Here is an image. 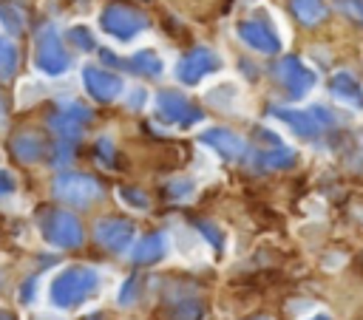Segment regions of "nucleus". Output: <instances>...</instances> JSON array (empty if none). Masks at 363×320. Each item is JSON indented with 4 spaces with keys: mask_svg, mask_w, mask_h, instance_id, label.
Instances as JSON below:
<instances>
[{
    "mask_svg": "<svg viewBox=\"0 0 363 320\" xmlns=\"http://www.w3.org/2000/svg\"><path fill=\"white\" fill-rule=\"evenodd\" d=\"M40 232L51 246H60V249H74L82 244V227L65 210H48L40 218Z\"/></svg>",
    "mask_w": 363,
    "mask_h": 320,
    "instance_id": "obj_5",
    "label": "nucleus"
},
{
    "mask_svg": "<svg viewBox=\"0 0 363 320\" xmlns=\"http://www.w3.org/2000/svg\"><path fill=\"white\" fill-rule=\"evenodd\" d=\"M199 314H201V309L196 300H179L170 309V320H199Z\"/></svg>",
    "mask_w": 363,
    "mask_h": 320,
    "instance_id": "obj_25",
    "label": "nucleus"
},
{
    "mask_svg": "<svg viewBox=\"0 0 363 320\" xmlns=\"http://www.w3.org/2000/svg\"><path fill=\"white\" fill-rule=\"evenodd\" d=\"M156 116L167 125H176V127H190V125L201 122V110L187 96H182L179 91H159L156 93Z\"/></svg>",
    "mask_w": 363,
    "mask_h": 320,
    "instance_id": "obj_8",
    "label": "nucleus"
},
{
    "mask_svg": "<svg viewBox=\"0 0 363 320\" xmlns=\"http://www.w3.org/2000/svg\"><path fill=\"white\" fill-rule=\"evenodd\" d=\"M264 136H267V144L255 153V167H261V170H281V167H289V164L295 161L292 147H286L275 133H267V130H264Z\"/></svg>",
    "mask_w": 363,
    "mask_h": 320,
    "instance_id": "obj_16",
    "label": "nucleus"
},
{
    "mask_svg": "<svg viewBox=\"0 0 363 320\" xmlns=\"http://www.w3.org/2000/svg\"><path fill=\"white\" fill-rule=\"evenodd\" d=\"M164 249H167L164 235H162V232H150V235H145V238L133 246V261H136V263H153V261H159V258L164 255Z\"/></svg>",
    "mask_w": 363,
    "mask_h": 320,
    "instance_id": "obj_18",
    "label": "nucleus"
},
{
    "mask_svg": "<svg viewBox=\"0 0 363 320\" xmlns=\"http://www.w3.org/2000/svg\"><path fill=\"white\" fill-rule=\"evenodd\" d=\"M235 34H238V40H241L247 48H252V51H258V54H278V51H281V37H278L275 28H272L267 20H261V17L238 20V23H235Z\"/></svg>",
    "mask_w": 363,
    "mask_h": 320,
    "instance_id": "obj_9",
    "label": "nucleus"
},
{
    "mask_svg": "<svg viewBox=\"0 0 363 320\" xmlns=\"http://www.w3.org/2000/svg\"><path fill=\"white\" fill-rule=\"evenodd\" d=\"M275 82L286 91L289 99H303L315 88L318 76L301 57H281L275 62Z\"/></svg>",
    "mask_w": 363,
    "mask_h": 320,
    "instance_id": "obj_4",
    "label": "nucleus"
},
{
    "mask_svg": "<svg viewBox=\"0 0 363 320\" xmlns=\"http://www.w3.org/2000/svg\"><path fill=\"white\" fill-rule=\"evenodd\" d=\"M17 62H20V51H17V45H14L9 37L0 34V79L14 76Z\"/></svg>",
    "mask_w": 363,
    "mask_h": 320,
    "instance_id": "obj_22",
    "label": "nucleus"
},
{
    "mask_svg": "<svg viewBox=\"0 0 363 320\" xmlns=\"http://www.w3.org/2000/svg\"><path fill=\"white\" fill-rule=\"evenodd\" d=\"M14 187H17V184H14V176H11L9 170H0V198H3V195H11Z\"/></svg>",
    "mask_w": 363,
    "mask_h": 320,
    "instance_id": "obj_28",
    "label": "nucleus"
},
{
    "mask_svg": "<svg viewBox=\"0 0 363 320\" xmlns=\"http://www.w3.org/2000/svg\"><path fill=\"white\" fill-rule=\"evenodd\" d=\"M258 320H267V317H258Z\"/></svg>",
    "mask_w": 363,
    "mask_h": 320,
    "instance_id": "obj_35",
    "label": "nucleus"
},
{
    "mask_svg": "<svg viewBox=\"0 0 363 320\" xmlns=\"http://www.w3.org/2000/svg\"><path fill=\"white\" fill-rule=\"evenodd\" d=\"M0 23H3L6 31L17 34V31H23V25H26V11H23L17 3H3V6H0Z\"/></svg>",
    "mask_w": 363,
    "mask_h": 320,
    "instance_id": "obj_23",
    "label": "nucleus"
},
{
    "mask_svg": "<svg viewBox=\"0 0 363 320\" xmlns=\"http://www.w3.org/2000/svg\"><path fill=\"white\" fill-rule=\"evenodd\" d=\"M11 147H14V156L20 161H37L45 153V142L37 133H20V136H14L11 139Z\"/></svg>",
    "mask_w": 363,
    "mask_h": 320,
    "instance_id": "obj_19",
    "label": "nucleus"
},
{
    "mask_svg": "<svg viewBox=\"0 0 363 320\" xmlns=\"http://www.w3.org/2000/svg\"><path fill=\"white\" fill-rule=\"evenodd\" d=\"M335 8L352 20V23H363V0H335Z\"/></svg>",
    "mask_w": 363,
    "mask_h": 320,
    "instance_id": "obj_26",
    "label": "nucleus"
},
{
    "mask_svg": "<svg viewBox=\"0 0 363 320\" xmlns=\"http://www.w3.org/2000/svg\"><path fill=\"white\" fill-rule=\"evenodd\" d=\"M329 93L340 105H346L352 110H363V85H360V79L352 71H346V68L335 71L329 76Z\"/></svg>",
    "mask_w": 363,
    "mask_h": 320,
    "instance_id": "obj_14",
    "label": "nucleus"
},
{
    "mask_svg": "<svg viewBox=\"0 0 363 320\" xmlns=\"http://www.w3.org/2000/svg\"><path fill=\"white\" fill-rule=\"evenodd\" d=\"M199 229L207 235V241L213 244V246H221V235H218V229H213L210 224H204V221H199Z\"/></svg>",
    "mask_w": 363,
    "mask_h": 320,
    "instance_id": "obj_29",
    "label": "nucleus"
},
{
    "mask_svg": "<svg viewBox=\"0 0 363 320\" xmlns=\"http://www.w3.org/2000/svg\"><path fill=\"white\" fill-rule=\"evenodd\" d=\"M99 25L108 37H113L119 42H130L150 25V20L142 8H133V6H125V3H111V6L102 8Z\"/></svg>",
    "mask_w": 363,
    "mask_h": 320,
    "instance_id": "obj_2",
    "label": "nucleus"
},
{
    "mask_svg": "<svg viewBox=\"0 0 363 320\" xmlns=\"http://www.w3.org/2000/svg\"><path fill=\"white\" fill-rule=\"evenodd\" d=\"M125 65H128L130 71H136L139 76H162V71H164V59H162V54L153 51V48H136V51L128 57Z\"/></svg>",
    "mask_w": 363,
    "mask_h": 320,
    "instance_id": "obj_17",
    "label": "nucleus"
},
{
    "mask_svg": "<svg viewBox=\"0 0 363 320\" xmlns=\"http://www.w3.org/2000/svg\"><path fill=\"white\" fill-rule=\"evenodd\" d=\"M0 320H14V317H11V314H3V312H0Z\"/></svg>",
    "mask_w": 363,
    "mask_h": 320,
    "instance_id": "obj_33",
    "label": "nucleus"
},
{
    "mask_svg": "<svg viewBox=\"0 0 363 320\" xmlns=\"http://www.w3.org/2000/svg\"><path fill=\"white\" fill-rule=\"evenodd\" d=\"M238 99H241V88L233 79H224V82H218V85H213L207 91V102L221 108V110H233Z\"/></svg>",
    "mask_w": 363,
    "mask_h": 320,
    "instance_id": "obj_20",
    "label": "nucleus"
},
{
    "mask_svg": "<svg viewBox=\"0 0 363 320\" xmlns=\"http://www.w3.org/2000/svg\"><path fill=\"white\" fill-rule=\"evenodd\" d=\"M289 8L303 25H315L326 17V0H289Z\"/></svg>",
    "mask_w": 363,
    "mask_h": 320,
    "instance_id": "obj_21",
    "label": "nucleus"
},
{
    "mask_svg": "<svg viewBox=\"0 0 363 320\" xmlns=\"http://www.w3.org/2000/svg\"><path fill=\"white\" fill-rule=\"evenodd\" d=\"M130 108H142L145 105V91L142 88H136V91H130V102H128Z\"/></svg>",
    "mask_w": 363,
    "mask_h": 320,
    "instance_id": "obj_31",
    "label": "nucleus"
},
{
    "mask_svg": "<svg viewBox=\"0 0 363 320\" xmlns=\"http://www.w3.org/2000/svg\"><path fill=\"white\" fill-rule=\"evenodd\" d=\"M272 116L275 119H281L295 136H301V139H318L320 136V130L326 127L323 125V119H320V113H318V108H309V110H292V108H275L272 110Z\"/></svg>",
    "mask_w": 363,
    "mask_h": 320,
    "instance_id": "obj_12",
    "label": "nucleus"
},
{
    "mask_svg": "<svg viewBox=\"0 0 363 320\" xmlns=\"http://www.w3.org/2000/svg\"><path fill=\"white\" fill-rule=\"evenodd\" d=\"M34 65L45 76H62L71 68V57L54 25H43L34 37Z\"/></svg>",
    "mask_w": 363,
    "mask_h": 320,
    "instance_id": "obj_3",
    "label": "nucleus"
},
{
    "mask_svg": "<svg viewBox=\"0 0 363 320\" xmlns=\"http://www.w3.org/2000/svg\"><path fill=\"white\" fill-rule=\"evenodd\" d=\"M201 144H207L210 150H216L221 159H241L247 144L238 133L227 130V127H207L201 133Z\"/></svg>",
    "mask_w": 363,
    "mask_h": 320,
    "instance_id": "obj_15",
    "label": "nucleus"
},
{
    "mask_svg": "<svg viewBox=\"0 0 363 320\" xmlns=\"http://www.w3.org/2000/svg\"><path fill=\"white\" fill-rule=\"evenodd\" d=\"M119 195H122L130 207H139V210H145V207H147V195H145V193H139V190H133V187H122V190H119Z\"/></svg>",
    "mask_w": 363,
    "mask_h": 320,
    "instance_id": "obj_27",
    "label": "nucleus"
},
{
    "mask_svg": "<svg viewBox=\"0 0 363 320\" xmlns=\"http://www.w3.org/2000/svg\"><path fill=\"white\" fill-rule=\"evenodd\" d=\"M309 320H332L329 314H315V317H309Z\"/></svg>",
    "mask_w": 363,
    "mask_h": 320,
    "instance_id": "obj_32",
    "label": "nucleus"
},
{
    "mask_svg": "<svg viewBox=\"0 0 363 320\" xmlns=\"http://www.w3.org/2000/svg\"><path fill=\"white\" fill-rule=\"evenodd\" d=\"M96 289H99V275L91 266H68L51 280L48 297L60 309H74L85 303Z\"/></svg>",
    "mask_w": 363,
    "mask_h": 320,
    "instance_id": "obj_1",
    "label": "nucleus"
},
{
    "mask_svg": "<svg viewBox=\"0 0 363 320\" xmlns=\"http://www.w3.org/2000/svg\"><path fill=\"white\" fill-rule=\"evenodd\" d=\"M82 88L96 102H113V99H119L125 82L119 74H113L102 65H85L82 68Z\"/></svg>",
    "mask_w": 363,
    "mask_h": 320,
    "instance_id": "obj_10",
    "label": "nucleus"
},
{
    "mask_svg": "<svg viewBox=\"0 0 363 320\" xmlns=\"http://www.w3.org/2000/svg\"><path fill=\"white\" fill-rule=\"evenodd\" d=\"M91 119V110L85 108V105H79V102H60L57 105V110L51 113V130L54 133H60V139L62 142H68V139H77L79 136V130H82V125Z\"/></svg>",
    "mask_w": 363,
    "mask_h": 320,
    "instance_id": "obj_11",
    "label": "nucleus"
},
{
    "mask_svg": "<svg viewBox=\"0 0 363 320\" xmlns=\"http://www.w3.org/2000/svg\"><path fill=\"white\" fill-rule=\"evenodd\" d=\"M170 195L187 198V195H190V181H176V184H170Z\"/></svg>",
    "mask_w": 363,
    "mask_h": 320,
    "instance_id": "obj_30",
    "label": "nucleus"
},
{
    "mask_svg": "<svg viewBox=\"0 0 363 320\" xmlns=\"http://www.w3.org/2000/svg\"><path fill=\"white\" fill-rule=\"evenodd\" d=\"M3 113H6V110H3V102H0V119H3Z\"/></svg>",
    "mask_w": 363,
    "mask_h": 320,
    "instance_id": "obj_34",
    "label": "nucleus"
},
{
    "mask_svg": "<svg viewBox=\"0 0 363 320\" xmlns=\"http://www.w3.org/2000/svg\"><path fill=\"white\" fill-rule=\"evenodd\" d=\"M54 195L60 201H65V204L88 207V204H94L102 195V187H99L96 178H91L85 173H62L54 181Z\"/></svg>",
    "mask_w": 363,
    "mask_h": 320,
    "instance_id": "obj_6",
    "label": "nucleus"
},
{
    "mask_svg": "<svg viewBox=\"0 0 363 320\" xmlns=\"http://www.w3.org/2000/svg\"><path fill=\"white\" fill-rule=\"evenodd\" d=\"M94 238H96L105 249L122 252V249L133 241V224L125 221V218H102V221H96V227H94Z\"/></svg>",
    "mask_w": 363,
    "mask_h": 320,
    "instance_id": "obj_13",
    "label": "nucleus"
},
{
    "mask_svg": "<svg viewBox=\"0 0 363 320\" xmlns=\"http://www.w3.org/2000/svg\"><path fill=\"white\" fill-rule=\"evenodd\" d=\"M68 42H71L74 48H79V51H88V54L96 48V37H94V31H91L88 25H82V23H77V25L68 28Z\"/></svg>",
    "mask_w": 363,
    "mask_h": 320,
    "instance_id": "obj_24",
    "label": "nucleus"
},
{
    "mask_svg": "<svg viewBox=\"0 0 363 320\" xmlns=\"http://www.w3.org/2000/svg\"><path fill=\"white\" fill-rule=\"evenodd\" d=\"M218 68H221V57H218L213 48H207V45H196V48H190V51L179 59V65H176V79H179L182 85H199L204 76L216 74Z\"/></svg>",
    "mask_w": 363,
    "mask_h": 320,
    "instance_id": "obj_7",
    "label": "nucleus"
}]
</instances>
